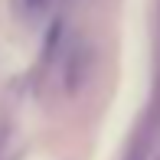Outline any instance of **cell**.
I'll return each instance as SVG.
<instances>
[{
  "label": "cell",
  "instance_id": "1",
  "mask_svg": "<svg viewBox=\"0 0 160 160\" xmlns=\"http://www.w3.org/2000/svg\"><path fill=\"white\" fill-rule=\"evenodd\" d=\"M56 0H13V10H17V17L23 20V23H42V20L49 17V10H52Z\"/></svg>",
  "mask_w": 160,
  "mask_h": 160
}]
</instances>
